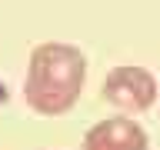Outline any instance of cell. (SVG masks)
I'll list each match as a JSON object with an SVG mask.
<instances>
[{
    "label": "cell",
    "instance_id": "obj_1",
    "mask_svg": "<svg viewBox=\"0 0 160 150\" xmlns=\"http://www.w3.org/2000/svg\"><path fill=\"white\" fill-rule=\"evenodd\" d=\"M87 83V57L73 43L47 40L37 43L27 60L23 100L40 117H60L77 107Z\"/></svg>",
    "mask_w": 160,
    "mask_h": 150
},
{
    "label": "cell",
    "instance_id": "obj_2",
    "mask_svg": "<svg viewBox=\"0 0 160 150\" xmlns=\"http://www.w3.org/2000/svg\"><path fill=\"white\" fill-rule=\"evenodd\" d=\"M100 97L123 113H143L157 103V77L140 63H120L103 77Z\"/></svg>",
    "mask_w": 160,
    "mask_h": 150
},
{
    "label": "cell",
    "instance_id": "obj_3",
    "mask_svg": "<svg viewBox=\"0 0 160 150\" xmlns=\"http://www.w3.org/2000/svg\"><path fill=\"white\" fill-rule=\"evenodd\" d=\"M83 150H150V137L133 117H107L83 133Z\"/></svg>",
    "mask_w": 160,
    "mask_h": 150
}]
</instances>
